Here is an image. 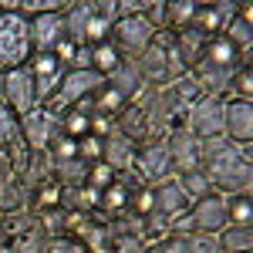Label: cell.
<instances>
[{"label":"cell","mask_w":253,"mask_h":253,"mask_svg":"<svg viewBox=\"0 0 253 253\" xmlns=\"http://www.w3.org/2000/svg\"><path fill=\"white\" fill-rule=\"evenodd\" d=\"M199 169L213 182L216 193L233 196L253 189V145H233L230 138L216 135L203 138L199 152Z\"/></svg>","instance_id":"cell-1"},{"label":"cell","mask_w":253,"mask_h":253,"mask_svg":"<svg viewBox=\"0 0 253 253\" xmlns=\"http://www.w3.org/2000/svg\"><path fill=\"white\" fill-rule=\"evenodd\" d=\"M64 17V38L75 47H95L108 41V31L118 17V0H71Z\"/></svg>","instance_id":"cell-2"},{"label":"cell","mask_w":253,"mask_h":253,"mask_svg":"<svg viewBox=\"0 0 253 253\" xmlns=\"http://www.w3.org/2000/svg\"><path fill=\"white\" fill-rule=\"evenodd\" d=\"M247 61H250L247 54H240L223 34H216V38L206 41V47H203L199 61L189 68V75H193V81L199 84L203 95H226L230 78L236 75V68L247 64Z\"/></svg>","instance_id":"cell-3"},{"label":"cell","mask_w":253,"mask_h":253,"mask_svg":"<svg viewBox=\"0 0 253 253\" xmlns=\"http://www.w3.org/2000/svg\"><path fill=\"white\" fill-rule=\"evenodd\" d=\"M132 105L149 118L152 138H166L169 132L182 128V118H186V112H189V105L175 95L169 84H145V88L135 95Z\"/></svg>","instance_id":"cell-4"},{"label":"cell","mask_w":253,"mask_h":253,"mask_svg":"<svg viewBox=\"0 0 253 253\" xmlns=\"http://www.w3.org/2000/svg\"><path fill=\"white\" fill-rule=\"evenodd\" d=\"M135 64H138V75H142L145 84H169L172 78L186 75V68H182V61L175 54V44H172V34H169V31H159L156 41L135 58Z\"/></svg>","instance_id":"cell-5"},{"label":"cell","mask_w":253,"mask_h":253,"mask_svg":"<svg viewBox=\"0 0 253 253\" xmlns=\"http://www.w3.org/2000/svg\"><path fill=\"white\" fill-rule=\"evenodd\" d=\"M34 54L31 47V24L17 10H0V75L24 68Z\"/></svg>","instance_id":"cell-6"},{"label":"cell","mask_w":253,"mask_h":253,"mask_svg":"<svg viewBox=\"0 0 253 253\" xmlns=\"http://www.w3.org/2000/svg\"><path fill=\"white\" fill-rule=\"evenodd\" d=\"M105 88V78L98 75L95 68H81V71H64V78H61V88L54 91L51 101H44L51 112H58L64 115L68 108H78L84 101H91Z\"/></svg>","instance_id":"cell-7"},{"label":"cell","mask_w":253,"mask_h":253,"mask_svg":"<svg viewBox=\"0 0 253 253\" xmlns=\"http://www.w3.org/2000/svg\"><path fill=\"white\" fill-rule=\"evenodd\" d=\"M156 27L145 20V14H132V17H115L112 31H108V41L118 47L122 58H132L135 61L152 41H156Z\"/></svg>","instance_id":"cell-8"},{"label":"cell","mask_w":253,"mask_h":253,"mask_svg":"<svg viewBox=\"0 0 253 253\" xmlns=\"http://www.w3.org/2000/svg\"><path fill=\"white\" fill-rule=\"evenodd\" d=\"M223 115H226V95H203L186 112L182 128L189 135H196L199 142L203 138H216V135H223Z\"/></svg>","instance_id":"cell-9"},{"label":"cell","mask_w":253,"mask_h":253,"mask_svg":"<svg viewBox=\"0 0 253 253\" xmlns=\"http://www.w3.org/2000/svg\"><path fill=\"white\" fill-rule=\"evenodd\" d=\"M132 169L135 175L145 182V186H159L166 179H172V159H169V145L166 138H149L145 145L135 149V159H132Z\"/></svg>","instance_id":"cell-10"},{"label":"cell","mask_w":253,"mask_h":253,"mask_svg":"<svg viewBox=\"0 0 253 253\" xmlns=\"http://www.w3.org/2000/svg\"><path fill=\"white\" fill-rule=\"evenodd\" d=\"M58 135H61V115L51 112L47 105H38L34 112H27L20 118V138L31 152H44Z\"/></svg>","instance_id":"cell-11"},{"label":"cell","mask_w":253,"mask_h":253,"mask_svg":"<svg viewBox=\"0 0 253 253\" xmlns=\"http://www.w3.org/2000/svg\"><path fill=\"white\" fill-rule=\"evenodd\" d=\"M3 105L17 118H24L27 112L38 108V91H34V78H31V68L27 64L3 75Z\"/></svg>","instance_id":"cell-12"},{"label":"cell","mask_w":253,"mask_h":253,"mask_svg":"<svg viewBox=\"0 0 253 253\" xmlns=\"http://www.w3.org/2000/svg\"><path fill=\"white\" fill-rule=\"evenodd\" d=\"M152 199H156V216L159 219H166L169 226H172L179 216L189 213V206H193V199L182 193V186H179V179H166V182H159L152 186Z\"/></svg>","instance_id":"cell-13"},{"label":"cell","mask_w":253,"mask_h":253,"mask_svg":"<svg viewBox=\"0 0 253 253\" xmlns=\"http://www.w3.org/2000/svg\"><path fill=\"white\" fill-rule=\"evenodd\" d=\"M166 145H169V159H172V172L186 175L199 169V152H203V142L196 135H189L186 128H175L166 135Z\"/></svg>","instance_id":"cell-14"},{"label":"cell","mask_w":253,"mask_h":253,"mask_svg":"<svg viewBox=\"0 0 253 253\" xmlns=\"http://www.w3.org/2000/svg\"><path fill=\"white\" fill-rule=\"evenodd\" d=\"M223 138H230L233 145H253V101H236V98H226Z\"/></svg>","instance_id":"cell-15"},{"label":"cell","mask_w":253,"mask_h":253,"mask_svg":"<svg viewBox=\"0 0 253 253\" xmlns=\"http://www.w3.org/2000/svg\"><path fill=\"white\" fill-rule=\"evenodd\" d=\"M68 10V7H64ZM64 10H54V14H41V17H31V47L34 54H44V51H54V44L64 38Z\"/></svg>","instance_id":"cell-16"},{"label":"cell","mask_w":253,"mask_h":253,"mask_svg":"<svg viewBox=\"0 0 253 253\" xmlns=\"http://www.w3.org/2000/svg\"><path fill=\"white\" fill-rule=\"evenodd\" d=\"M219 34L230 41L240 54L253 58V7H250V3H236V14L223 24Z\"/></svg>","instance_id":"cell-17"},{"label":"cell","mask_w":253,"mask_h":253,"mask_svg":"<svg viewBox=\"0 0 253 253\" xmlns=\"http://www.w3.org/2000/svg\"><path fill=\"white\" fill-rule=\"evenodd\" d=\"M149 253H223L216 236L206 233H169L166 240H159L156 247H149Z\"/></svg>","instance_id":"cell-18"},{"label":"cell","mask_w":253,"mask_h":253,"mask_svg":"<svg viewBox=\"0 0 253 253\" xmlns=\"http://www.w3.org/2000/svg\"><path fill=\"white\" fill-rule=\"evenodd\" d=\"M236 14V3L230 0H219V3H199L196 7L193 20H189V27L199 31V34H206V38H216L219 31H223V24Z\"/></svg>","instance_id":"cell-19"},{"label":"cell","mask_w":253,"mask_h":253,"mask_svg":"<svg viewBox=\"0 0 253 253\" xmlns=\"http://www.w3.org/2000/svg\"><path fill=\"white\" fill-rule=\"evenodd\" d=\"M105 84H108L118 98H125L128 105H132V101H135V95L145 88V81H142V75H138V64L132 58H122V64H118L115 71L105 78Z\"/></svg>","instance_id":"cell-20"},{"label":"cell","mask_w":253,"mask_h":253,"mask_svg":"<svg viewBox=\"0 0 253 253\" xmlns=\"http://www.w3.org/2000/svg\"><path fill=\"white\" fill-rule=\"evenodd\" d=\"M112 128H115L118 135H125L132 145H145L149 138H152V128H149V118L138 112L135 105H125L115 118H112Z\"/></svg>","instance_id":"cell-21"},{"label":"cell","mask_w":253,"mask_h":253,"mask_svg":"<svg viewBox=\"0 0 253 253\" xmlns=\"http://www.w3.org/2000/svg\"><path fill=\"white\" fill-rule=\"evenodd\" d=\"M135 149L125 135H118L115 128L108 132V135L101 138V162L108 166V169H115V172H125V169H132V159H135Z\"/></svg>","instance_id":"cell-22"},{"label":"cell","mask_w":253,"mask_h":253,"mask_svg":"<svg viewBox=\"0 0 253 253\" xmlns=\"http://www.w3.org/2000/svg\"><path fill=\"white\" fill-rule=\"evenodd\" d=\"M206 34H199V31H193V27H182V31H175L172 34V44H175V54H179V61H182V68L189 71L196 61H199V54H203V47H206Z\"/></svg>","instance_id":"cell-23"},{"label":"cell","mask_w":253,"mask_h":253,"mask_svg":"<svg viewBox=\"0 0 253 253\" xmlns=\"http://www.w3.org/2000/svg\"><path fill=\"white\" fill-rule=\"evenodd\" d=\"M216 243L223 253H253V226H226L223 233H216Z\"/></svg>","instance_id":"cell-24"},{"label":"cell","mask_w":253,"mask_h":253,"mask_svg":"<svg viewBox=\"0 0 253 253\" xmlns=\"http://www.w3.org/2000/svg\"><path fill=\"white\" fill-rule=\"evenodd\" d=\"M51 179L58 182L61 189H81V186H84V179H88V162H81V159H71V162H54Z\"/></svg>","instance_id":"cell-25"},{"label":"cell","mask_w":253,"mask_h":253,"mask_svg":"<svg viewBox=\"0 0 253 253\" xmlns=\"http://www.w3.org/2000/svg\"><path fill=\"white\" fill-rule=\"evenodd\" d=\"M54 206H61V186L54 182V179H47V182H41V186H34V189H31L27 213L41 216L44 210H54Z\"/></svg>","instance_id":"cell-26"},{"label":"cell","mask_w":253,"mask_h":253,"mask_svg":"<svg viewBox=\"0 0 253 253\" xmlns=\"http://www.w3.org/2000/svg\"><path fill=\"white\" fill-rule=\"evenodd\" d=\"M196 0H166V20H169V34H175V31H182V27H189V20H193L196 14Z\"/></svg>","instance_id":"cell-27"},{"label":"cell","mask_w":253,"mask_h":253,"mask_svg":"<svg viewBox=\"0 0 253 253\" xmlns=\"http://www.w3.org/2000/svg\"><path fill=\"white\" fill-rule=\"evenodd\" d=\"M118 64H122V54H118V47L112 44V41H101V44L91 47V68H95L101 78H108Z\"/></svg>","instance_id":"cell-28"},{"label":"cell","mask_w":253,"mask_h":253,"mask_svg":"<svg viewBox=\"0 0 253 253\" xmlns=\"http://www.w3.org/2000/svg\"><path fill=\"white\" fill-rule=\"evenodd\" d=\"M226 216L233 226H253V196L250 193L226 196Z\"/></svg>","instance_id":"cell-29"},{"label":"cell","mask_w":253,"mask_h":253,"mask_svg":"<svg viewBox=\"0 0 253 253\" xmlns=\"http://www.w3.org/2000/svg\"><path fill=\"white\" fill-rule=\"evenodd\" d=\"M41 230L47 233V240L51 236H68L71 233V213L64 210V206H54V210H44V213L38 216Z\"/></svg>","instance_id":"cell-30"},{"label":"cell","mask_w":253,"mask_h":253,"mask_svg":"<svg viewBox=\"0 0 253 253\" xmlns=\"http://www.w3.org/2000/svg\"><path fill=\"white\" fill-rule=\"evenodd\" d=\"M226 98H236V101H253V61L240 64L236 75L226 84Z\"/></svg>","instance_id":"cell-31"},{"label":"cell","mask_w":253,"mask_h":253,"mask_svg":"<svg viewBox=\"0 0 253 253\" xmlns=\"http://www.w3.org/2000/svg\"><path fill=\"white\" fill-rule=\"evenodd\" d=\"M179 179V186H182V193L189 196V199H203V196H210V193H216L213 189V182L206 179V172L203 169H196V172H186V175H175Z\"/></svg>","instance_id":"cell-32"},{"label":"cell","mask_w":253,"mask_h":253,"mask_svg":"<svg viewBox=\"0 0 253 253\" xmlns=\"http://www.w3.org/2000/svg\"><path fill=\"white\" fill-rule=\"evenodd\" d=\"M88 125H91V115H84V112H78V108H68V112L61 115V135L84 138L88 135Z\"/></svg>","instance_id":"cell-33"},{"label":"cell","mask_w":253,"mask_h":253,"mask_svg":"<svg viewBox=\"0 0 253 253\" xmlns=\"http://www.w3.org/2000/svg\"><path fill=\"white\" fill-rule=\"evenodd\" d=\"M71 0H17V14L20 17H41V14H54V10H64Z\"/></svg>","instance_id":"cell-34"},{"label":"cell","mask_w":253,"mask_h":253,"mask_svg":"<svg viewBox=\"0 0 253 253\" xmlns=\"http://www.w3.org/2000/svg\"><path fill=\"white\" fill-rule=\"evenodd\" d=\"M20 138V118L0 101V149H7V145H14Z\"/></svg>","instance_id":"cell-35"},{"label":"cell","mask_w":253,"mask_h":253,"mask_svg":"<svg viewBox=\"0 0 253 253\" xmlns=\"http://www.w3.org/2000/svg\"><path fill=\"white\" fill-rule=\"evenodd\" d=\"M112 182H115V169H108L105 162H95V166H88V179H84V186H88V189H95V193H105Z\"/></svg>","instance_id":"cell-36"},{"label":"cell","mask_w":253,"mask_h":253,"mask_svg":"<svg viewBox=\"0 0 253 253\" xmlns=\"http://www.w3.org/2000/svg\"><path fill=\"white\" fill-rule=\"evenodd\" d=\"M41 253H91V250H88L75 233H68V236H51Z\"/></svg>","instance_id":"cell-37"},{"label":"cell","mask_w":253,"mask_h":253,"mask_svg":"<svg viewBox=\"0 0 253 253\" xmlns=\"http://www.w3.org/2000/svg\"><path fill=\"white\" fill-rule=\"evenodd\" d=\"M145 20H149L156 31H166V27H169V20H166V0H149V7H145Z\"/></svg>","instance_id":"cell-38"},{"label":"cell","mask_w":253,"mask_h":253,"mask_svg":"<svg viewBox=\"0 0 253 253\" xmlns=\"http://www.w3.org/2000/svg\"><path fill=\"white\" fill-rule=\"evenodd\" d=\"M0 101H3V75H0Z\"/></svg>","instance_id":"cell-39"}]
</instances>
